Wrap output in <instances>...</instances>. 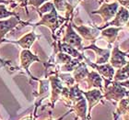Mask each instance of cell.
Wrapping results in <instances>:
<instances>
[{"instance_id": "7c38bea8", "label": "cell", "mask_w": 129, "mask_h": 120, "mask_svg": "<svg viewBox=\"0 0 129 120\" xmlns=\"http://www.w3.org/2000/svg\"><path fill=\"white\" fill-rule=\"evenodd\" d=\"M17 23H18V22H17L15 19H9L8 21L0 22V38H2L13 26L15 27V25H16Z\"/></svg>"}, {"instance_id": "9a60e30c", "label": "cell", "mask_w": 129, "mask_h": 120, "mask_svg": "<svg viewBox=\"0 0 129 120\" xmlns=\"http://www.w3.org/2000/svg\"><path fill=\"white\" fill-rule=\"evenodd\" d=\"M118 4L122 6V7H124V8H127L129 7V0H116Z\"/></svg>"}, {"instance_id": "52a82bcc", "label": "cell", "mask_w": 129, "mask_h": 120, "mask_svg": "<svg viewBox=\"0 0 129 120\" xmlns=\"http://www.w3.org/2000/svg\"><path fill=\"white\" fill-rule=\"evenodd\" d=\"M82 94H84V95L86 96V99L88 100V103H89V115L92 107L99 103V101L103 97V95H102L101 90H98V89H93V90H90L89 92H83L82 91Z\"/></svg>"}, {"instance_id": "d6986e66", "label": "cell", "mask_w": 129, "mask_h": 120, "mask_svg": "<svg viewBox=\"0 0 129 120\" xmlns=\"http://www.w3.org/2000/svg\"><path fill=\"white\" fill-rule=\"evenodd\" d=\"M127 9H128V11H129V7H128V8H127Z\"/></svg>"}, {"instance_id": "e0dca14e", "label": "cell", "mask_w": 129, "mask_h": 120, "mask_svg": "<svg viewBox=\"0 0 129 120\" xmlns=\"http://www.w3.org/2000/svg\"><path fill=\"white\" fill-rule=\"evenodd\" d=\"M71 112H73V110H72V109L69 110V111H68V112H67V113H66V114H64V115H63V116H61V117H59V118H58V119H55V120H62V119H64V116H67V115H68L69 113H71ZM49 120H54V119H52V118H51V119H49Z\"/></svg>"}, {"instance_id": "7a4b0ae2", "label": "cell", "mask_w": 129, "mask_h": 120, "mask_svg": "<svg viewBox=\"0 0 129 120\" xmlns=\"http://www.w3.org/2000/svg\"><path fill=\"white\" fill-rule=\"evenodd\" d=\"M119 4L117 2H113V3H109V4H103V5L101 7L99 10L94 11L92 12V14H99L102 17L103 19V21L105 22V24H107L110 22V20L114 18L116 12L119 8Z\"/></svg>"}, {"instance_id": "2e32d148", "label": "cell", "mask_w": 129, "mask_h": 120, "mask_svg": "<svg viewBox=\"0 0 129 120\" xmlns=\"http://www.w3.org/2000/svg\"><path fill=\"white\" fill-rule=\"evenodd\" d=\"M119 83H120V85L124 87L125 89H129V79H127L125 81H123V82H119Z\"/></svg>"}, {"instance_id": "5bb4252c", "label": "cell", "mask_w": 129, "mask_h": 120, "mask_svg": "<svg viewBox=\"0 0 129 120\" xmlns=\"http://www.w3.org/2000/svg\"><path fill=\"white\" fill-rule=\"evenodd\" d=\"M9 15H11V13L6 10L4 7H0V18H4V17L9 16Z\"/></svg>"}, {"instance_id": "ba28073f", "label": "cell", "mask_w": 129, "mask_h": 120, "mask_svg": "<svg viewBox=\"0 0 129 120\" xmlns=\"http://www.w3.org/2000/svg\"><path fill=\"white\" fill-rule=\"evenodd\" d=\"M76 30L79 32V34L87 40H95L98 35H99V29H92V28L86 27V26H81V27H76L74 26Z\"/></svg>"}, {"instance_id": "5b68a950", "label": "cell", "mask_w": 129, "mask_h": 120, "mask_svg": "<svg viewBox=\"0 0 129 120\" xmlns=\"http://www.w3.org/2000/svg\"><path fill=\"white\" fill-rule=\"evenodd\" d=\"M89 64L91 67H93L94 69H96L101 73L103 80L113 81L114 73H115V71H114V69H113V66L111 64L106 63V64H102V65H96V64L90 63V62H89Z\"/></svg>"}, {"instance_id": "3957f363", "label": "cell", "mask_w": 129, "mask_h": 120, "mask_svg": "<svg viewBox=\"0 0 129 120\" xmlns=\"http://www.w3.org/2000/svg\"><path fill=\"white\" fill-rule=\"evenodd\" d=\"M128 20H129L128 9L121 6V7H119L118 10H117L115 16H114V19L112 21L109 22V23L105 24L104 27H107V26H116V28H122L123 26H125V24L127 23ZM103 28H102V29H103Z\"/></svg>"}, {"instance_id": "4fadbf2b", "label": "cell", "mask_w": 129, "mask_h": 120, "mask_svg": "<svg viewBox=\"0 0 129 120\" xmlns=\"http://www.w3.org/2000/svg\"><path fill=\"white\" fill-rule=\"evenodd\" d=\"M34 34H30V35H27V36H25L22 40H20L21 41H19V44L21 46H23L24 48H29L32 42H33V40H34Z\"/></svg>"}, {"instance_id": "30bf717a", "label": "cell", "mask_w": 129, "mask_h": 120, "mask_svg": "<svg viewBox=\"0 0 129 120\" xmlns=\"http://www.w3.org/2000/svg\"><path fill=\"white\" fill-rule=\"evenodd\" d=\"M122 30V28H114V27H111L108 28L106 30H102V35L106 39L109 44H112L113 42H114L116 40V38L118 36V32Z\"/></svg>"}, {"instance_id": "8992f818", "label": "cell", "mask_w": 129, "mask_h": 120, "mask_svg": "<svg viewBox=\"0 0 129 120\" xmlns=\"http://www.w3.org/2000/svg\"><path fill=\"white\" fill-rule=\"evenodd\" d=\"M86 49H91L97 53V60H96V63L97 64H105L109 61L111 56V51L110 49H102L99 48L95 45L94 43L91 44L90 46H89L88 48H83V51L86 50Z\"/></svg>"}, {"instance_id": "9c48e42d", "label": "cell", "mask_w": 129, "mask_h": 120, "mask_svg": "<svg viewBox=\"0 0 129 120\" xmlns=\"http://www.w3.org/2000/svg\"><path fill=\"white\" fill-rule=\"evenodd\" d=\"M102 77L99 75L97 72H89L88 74V83H89V88L90 87H94V88L102 89Z\"/></svg>"}, {"instance_id": "ac0fdd59", "label": "cell", "mask_w": 129, "mask_h": 120, "mask_svg": "<svg viewBox=\"0 0 129 120\" xmlns=\"http://www.w3.org/2000/svg\"><path fill=\"white\" fill-rule=\"evenodd\" d=\"M125 27H126L127 29H128V30H129V20H128V21H127L126 24H125Z\"/></svg>"}, {"instance_id": "277c9868", "label": "cell", "mask_w": 129, "mask_h": 120, "mask_svg": "<svg viewBox=\"0 0 129 120\" xmlns=\"http://www.w3.org/2000/svg\"><path fill=\"white\" fill-rule=\"evenodd\" d=\"M64 42H66L68 45L72 46L73 48H75L76 50H79V51H83V47H82V40L81 38L72 29L71 24L67 26V33L64 37Z\"/></svg>"}, {"instance_id": "6da1fadb", "label": "cell", "mask_w": 129, "mask_h": 120, "mask_svg": "<svg viewBox=\"0 0 129 120\" xmlns=\"http://www.w3.org/2000/svg\"><path fill=\"white\" fill-rule=\"evenodd\" d=\"M126 58H128L127 52L122 51L118 48V44L116 43L111 53L110 64L113 66V69H121L122 67H124L127 63Z\"/></svg>"}, {"instance_id": "8fae6325", "label": "cell", "mask_w": 129, "mask_h": 120, "mask_svg": "<svg viewBox=\"0 0 129 120\" xmlns=\"http://www.w3.org/2000/svg\"><path fill=\"white\" fill-rule=\"evenodd\" d=\"M127 79H129V61H127V63L124 67H122L121 69L117 70V72L114 73L113 81L123 82Z\"/></svg>"}]
</instances>
